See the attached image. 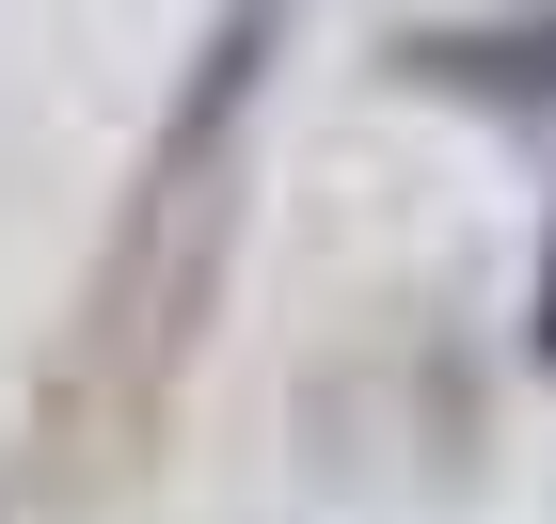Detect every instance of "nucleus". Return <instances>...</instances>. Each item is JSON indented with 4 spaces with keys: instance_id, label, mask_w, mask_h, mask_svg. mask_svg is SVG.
<instances>
[{
    "instance_id": "obj_1",
    "label": "nucleus",
    "mask_w": 556,
    "mask_h": 524,
    "mask_svg": "<svg viewBox=\"0 0 556 524\" xmlns=\"http://www.w3.org/2000/svg\"><path fill=\"white\" fill-rule=\"evenodd\" d=\"M302 0H223L191 80L160 95V128L128 159V207L80 270V334L48 366V509H112V493L160 461L175 397H191V349L223 318V270H239V207H255V112L270 64H287Z\"/></svg>"
},
{
    "instance_id": "obj_2",
    "label": "nucleus",
    "mask_w": 556,
    "mask_h": 524,
    "mask_svg": "<svg viewBox=\"0 0 556 524\" xmlns=\"http://www.w3.org/2000/svg\"><path fill=\"white\" fill-rule=\"evenodd\" d=\"M397 80H429V95H493V112L556 128V0L477 16V33H414V48H397Z\"/></svg>"
},
{
    "instance_id": "obj_3",
    "label": "nucleus",
    "mask_w": 556,
    "mask_h": 524,
    "mask_svg": "<svg viewBox=\"0 0 556 524\" xmlns=\"http://www.w3.org/2000/svg\"><path fill=\"white\" fill-rule=\"evenodd\" d=\"M541 349H556V270H541Z\"/></svg>"
}]
</instances>
